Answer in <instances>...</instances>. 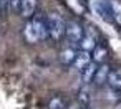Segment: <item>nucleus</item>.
Returning a JSON list of instances; mask_svg holds the SVG:
<instances>
[{
    "instance_id": "nucleus-1",
    "label": "nucleus",
    "mask_w": 121,
    "mask_h": 109,
    "mask_svg": "<svg viewBox=\"0 0 121 109\" xmlns=\"http://www.w3.org/2000/svg\"><path fill=\"white\" fill-rule=\"evenodd\" d=\"M47 25H48V35H50V40L58 43L61 41V38L65 36V32H66V23L65 20L55 13V12H50L47 13Z\"/></svg>"
},
{
    "instance_id": "nucleus-2",
    "label": "nucleus",
    "mask_w": 121,
    "mask_h": 109,
    "mask_svg": "<svg viewBox=\"0 0 121 109\" xmlns=\"http://www.w3.org/2000/svg\"><path fill=\"white\" fill-rule=\"evenodd\" d=\"M83 35H85V28L81 27L80 22H76V20H70V22H66L65 38H66V41H68V46L80 48L81 40H83Z\"/></svg>"
},
{
    "instance_id": "nucleus-3",
    "label": "nucleus",
    "mask_w": 121,
    "mask_h": 109,
    "mask_svg": "<svg viewBox=\"0 0 121 109\" xmlns=\"http://www.w3.org/2000/svg\"><path fill=\"white\" fill-rule=\"evenodd\" d=\"M30 22H32V25L35 28V33H37V36H38L40 41H45V40L50 38V35H48V25H47V13H37Z\"/></svg>"
},
{
    "instance_id": "nucleus-4",
    "label": "nucleus",
    "mask_w": 121,
    "mask_h": 109,
    "mask_svg": "<svg viewBox=\"0 0 121 109\" xmlns=\"http://www.w3.org/2000/svg\"><path fill=\"white\" fill-rule=\"evenodd\" d=\"M96 46H98V35H96V30H95L93 27L85 28V35H83L80 50L88 51V53H93V50H95Z\"/></svg>"
},
{
    "instance_id": "nucleus-5",
    "label": "nucleus",
    "mask_w": 121,
    "mask_h": 109,
    "mask_svg": "<svg viewBox=\"0 0 121 109\" xmlns=\"http://www.w3.org/2000/svg\"><path fill=\"white\" fill-rule=\"evenodd\" d=\"M37 5H38V0H22V4H20V17L28 22L32 20L35 15H37Z\"/></svg>"
},
{
    "instance_id": "nucleus-6",
    "label": "nucleus",
    "mask_w": 121,
    "mask_h": 109,
    "mask_svg": "<svg viewBox=\"0 0 121 109\" xmlns=\"http://www.w3.org/2000/svg\"><path fill=\"white\" fill-rule=\"evenodd\" d=\"M76 55H78V50L73 48V46H68V45H66L65 48L60 50V53H58V61H60L61 66H70V65L75 63Z\"/></svg>"
},
{
    "instance_id": "nucleus-7",
    "label": "nucleus",
    "mask_w": 121,
    "mask_h": 109,
    "mask_svg": "<svg viewBox=\"0 0 121 109\" xmlns=\"http://www.w3.org/2000/svg\"><path fill=\"white\" fill-rule=\"evenodd\" d=\"M90 63H93V58H91V53L88 51H83V50H78V55H76V60L73 63V66L76 68V71H83Z\"/></svg>"
},
{
    "instance_id": "nucleus-8",
    "label": "nucleus",
    "mask_w": 121,
    "mask_h": 109,
    "mask_svg": "<svg viewBox=\"0 0 121 109\" xmlns=\"http://www.w3.org/2000/svg\"><path fill=\"white\" fill-rule=\"evenodd\" d=\"M109 73H111V68H109L106 63L99 65V66H98V69H96L95 79H93L95 86H103L104 83H108V76H109Z\"/></svg>"
},
{
    "instance_id": "nucleus-9",
    "label": "nucleus",
    "mask_w": 121,
    "mask_h": 109,
    "mask_svg": "<svg viewBox=\"0 0 121 109\" xmlns=\"http://www.w3.org/2000/svg\"><path fill=\"white\" fill-rule=\"evenodd\" d=\"M106 84H108L114 93H121V68H114V69H111Z\"/></svg>"
},
{
    "instance_id": "nucleus-10",
    "label": "nucleus",
    "mask_w": 121,
    "mask_h": 109,
    "mask_svg": "<svg viewBox=\"0 0 121 109\" xmlns=\"http://www.w3.org/2000/svg\"><path fill=\"white\" fill-rule=\"evenodd\" d=\"M22 35H23L25 41H27V43H30V45H35L37 41H40V40H38V36H37V33H35V28H33V25H32V22H30V20H28V22H25V25H23V28H22Z\"/></svg>"
},
{
    "instance_id": "nucleus-11",
    "label": "nucleus",
    "mask_w": 121,
    "mask_h": 109,
    "mask_svg": "<svg viewBox=\"0 0 121 109\" xmlns=\"http://www.w3.org/2000/svg\"><path fill=\"white\" fill-rule=\"evenodd\" d=\"M96 69H98V65H96V63H90V65L81 71V81H83V84L93 83L95 74H96Z\"/></svg>"
},
{
    "instance_id": "nucleus-12",
    "label": "nucleus",
    "mask_w": 121,
    "mask_h": 109,
    "mask_svg": "<svg viewBox=\"0 0 121 109\" xmlns=\"http://www.w3.org/2000/svg\"><path fill=\"white\" fill-rule=\"evenodd\" d=\"M106 56H108V50H106V46H103V45H98V46L93 50V53H91L93 63H96V65H103L104 60H106Z\"/></svg>"
},
{
    "instance_id": "nucleus-13",
    "label": "nucleus",
    "mask_w": 121,
    "mask_h": 109,
    "mask_svg": "<svg viewBox=\"0 0 121 109\" xmlns=\"http://www.w3.org/2000/svg\"><path fill=\"white\" fill-rule=\"evenodd\" d=\"M47 109H68V107H66V102L61 96H53L52 99H48Z\"/></svg>"
},
{
    "instance_id": "nucleus-14",
    "label": "nucleus",
    "mask_w": 121,
    "mask_h": 109,
    "mask_svg": "<svg viewBox=\"0 0 121 109\" xmlns=\"http://www.w3.org/2000/svg\"><path fill=\"white\" fill-rule=\"evenodd\" d=\"M22 0H7V10L9 12H20Z\"/></svg>"
},
{
    "instance_id": "nucleus-15",
    "label": "nucleus",
    "mask_w": 121,
    "mask_h": 109,
    "mask_svg": "<svg viewBox=\"0 0 121 109\" xmlns=\"http://www.w3.org/2000/svg\"><path fill=\"white\" fill-rule=\"evenodd\" d=\"M78 101L83 104V107L88 104V101H90V96H88V91H86V89H81V91H80V94H78Z\"/></svg>"
},
{
    "instance_id": "nucleus-16",
    "label": "nucleus",
    "mask_w": 121,
    "mask_h": 109,
    "mask_svg": "<svg viewBox=\"0 0 121 109\" xmlns=\"http://www.w3.org/2000/svg\"><path fill=\"white\" fill-rule=\"evenodd\" d=\"M4 7H7V0H0V13H2Z\"/></svg>"
},
{
    "instance_id": "nucleus-17",
    "label": "nucleus",
    "mask_w": 121,
    "mask_h": 109,
    "mask_svg": "<svg viewBox=\"0 0 121 109\" xmlns=\"http://www.w3.org/2000/svg\"><path fill=\"white\" fill-rule=\"evenodd\" d=\"M116 109H121V101L118 102V106H116Z\"/></svg>"
}]
</instances>
